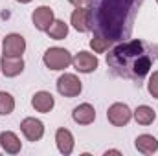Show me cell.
Masks as SVG:
<instances>
[{
  "instance_id": "obj_1",
  "label": "cell",
  "mask_w": 158,
  "mask_h": 156,
  "mask_svg": "<svg viewBox=\"0 0 158 156\" xmlns=\"http://www.w3.org/2000/svg\"><path fill=\"white\" fill-rule=\"evenodd\" d=\"M145 0H90V30L109 42H123L131 37L134 20Z\"/></svg>"
},
{
  "instance_id": "obj_2",
  "label": "cell",
  "mask_w": 158,
  "mask_h": 156,
  "mask_svg": "<svg viewBox=\"0 0 158 156\" xmlns=\"http://www.w3.org/2000/svg\"><path fill=\"white\" fill-rule=\"evenodd\" d=\"M158 61V44L147 40H123L107 53V66L112 76L142 81Z\"/></svg>"
},
{
  "instance_id": "obj_3",
  "label": "cell",
  "mask_w": 158,
  "mask_h": 156,
  "mask_svg": "<svg viewBox=\"0 0 158 156\" xmlns=\"http://www.w3.org/2000/svg\"><path fill=\"white\" fill-rule=\"evenodd\" d=\"M42 61H44L46 68H50V70H64L72 64V55L68 50L55 46V48L46 50Z\"/></svg>"
},
{
  "instance_id": "obj_4",
  "label": "cell",
  "mask_w": 158,
  "mask_h": 156,
  "mask_svg": "<svg viewBox=\"0 0 158 156\" xmlns=\"http://www.w3.org/2000/svg\"><path fill=\"white\" fill-rule=\"evenodd\" d=\"M81 90H83V84L74 74H63L57 79V92L64 97H76L81 94Z\"/></svg>"
},
{
  "instance_id": "obj_5",
  "label": "cell",
  "mask_w": 158,
  "mask_h": 156,
  "mask_svg": "<svg viewBox=\"0 0 158 156\" xmlns=\"http://www.w3.org/2000/svg\"><path fill=\"white\" fill-rule=\"evenodd\" d=\"M131 117H132V112H131V109L125 103H114L107 110V119L114 127H125L131 121Z\"/></svg>"
},
{
  "instance_id": "obj_6",
  "label": "cell",
  "mask_w": 158,
  "mask_h": 156,
  "mask_svg": "<svg viewBox=\"0 0 158 156\" xmlns=\"http://www.w3.org/2000/svg\"><path fill=\"white\" fill-rule=\"evenodd\" d=\"M2 46H4V55H7V57H22V53L26 50V40L19 33H9V35H6Z\"/></svg>"
},
{
  "instance_id": "obj_7",
  "label": "cell",
  "mask_w": 158,
  "mask_h": 156,
  "mask_svg": "<svg viewBox=\"0 0 158 156\" xmlns=\"http://www.w3.org/2000/svg\"><path fill=\"white\" fill-rule=\"evenodd\" d=\"M20 130H22V134L26 136L28 142H39L40 138L44 136V125H42L40 119H35V117H26V119H22Z\"/></svg>"
},
{
  "instance_id": "obj_8",
  "label": "cell",
  "mask_w": 158,
  "mask_h": 156,
  "mask_svg": "<svg viewBox=\"0 0 158 156\" xmlns=\"http://www.w3.org/2000/svg\"><path fill=\"white\" fill-rule=\"evenodd\" d=\"M72 64H74V68L77 72H81V74H92L98 68L99 61H98L96 55H92L88 51H79L76 57H72Z\"/></svg>"
},
{
  "instance_id": "obj_9",
  "label": "cell",
  "mask_w": 158,
  "mask_h": 156,
  "mask_svg": "<svg viewBox=\"0 0 158 156\" xmlns=\"http://www.w3.org/2000/svg\"><path fill=\"white\" fill-rule=\"evenodd\" d=\"M31 20H33V24H35V28H37L39 31H46V30L50 28V24L55 20V18H53V9L48 7V6H39V7L33 11Z\"/></svg>"
},
{
  "instance_id": "obj_10",
  "label": "cell",
  "mask_w": 158,
  "mask_h": 156,
  "mask_svg": "<svg viewBox=\"0 0 158 156\" xmlns=\"http://www.w3.org/2000/svg\"><path fill=\"white\" fill-rule=\"evenodd\" d=\"M0 68H2V74L6 77H17L24 70V61H22V57H7V55H2Z\"/></svg>"
},
{
  "instance_id": "obj_11",
  "label": "cell",
  "mask_w": 158,
  "mask_h": 156,
  "mask_svg": "<svg viewBox=\"0 0 158 156\" xmlns=\"http://www.w3.org/2000/svg\"><path fill=\"white\" fill-rule=\"evenodd\" d=\"M72 117L77 125H90L94 119H96V110L90 103H81L79 107L74 109L72 112Z\"/></svg>"
},
{
  "instance_id": "obj_12",
  "label": "cell",
  "mask_w": 158,
  "mask_h": 156,
  "mask_svg": "<svg viewBox=\"0 0 158 156\" xmlns=\"http://www.w3.org/2000/svg\"><path fill=\"white\" fill-rule=\"evenodd\" d=\"M53 105H55L53 96H52L50 92H44V90L37 92V94L33 96V99H31V107H33L37 112H42V114L50 112V110L53 109Z\"/></svg>"
},
{
  "instance_id": "obj_13",
  "label": "cell",
  "mask_w": 158,
  "mask_h": 156,
  "mask_svg": "<svg viewBox=\"0 0 158 156\" xmlns=\"http://www.w3.org/2000/svg\"><path fill=\"white\" fill-rule=\"evenodd\" d=\"M55 143L61 154H70L74 151V136L68 129H57L55 132Z\"/></svg>"
},
{
  "instance_id": "obj_14",
  "label": "cell",
  "mask_w": 158,
  "mask_h": 156,
  "mask_svg": "<svg viewBox=\"0 0 158 156\" xmlns=\"http://www.w3.org/2000/svg\"><path fill=\"white\" fill-rule=\"evenodd\" d=\"M70 20H72V26L77 31H81V33L90 31V13H88V7H77V9H74Z\"/></svg>"
},
{
  "instance_id": "obj_15",
  "label": "cell",
  "mask_w": 158,
  "mask_h": 156,
  "mask_svg": "<svg viewBox=\"0 0 158 156\" xmlns=\"http://www.w3.org/2000/svg\"><path fill=\"white\" fill-rule=\"evenodd\" d=\"M0 145H2V149H4L6 153H9V154H17V153H20V147H22L19 136H17L15 132H11V130H4V132H0Z\"/></svg>"
},
{
  "instance_id": "obj_16",
  "label": "cell",
  "mask_w": 158,
  "mask_h": 156,
  "mask_svg": "<svg viewBox=\"0 0 158 156\" xmlns=\"http://www.w3.org/2000/svg\"><path fill=\"white\" fill-rule=\"evenodd\" d=\"M134 147L142 154H153V153L158 151V140L155 136H151V134H140L134 140Z\"/></svg>"
},
{
  "instance_id": "obj_17",
  "label": "cell",
  "mask_w": 158,
  "mask_h": 156,
  "mask_svg": "<svg viewBox=\"0 0 158 156\" xmlns=\"http://www.w3.org/2000/svg\"><path fill=\"white\" fill-rule=\"evenodd\" d=\"M155 117H156V112L151 107H147V105H140L134 110V119H136L138 125H143V127L145 125H151L155 121Z\"/></svg>"
},
{
  "instance_id": "obj_18",
  "label": "cell",
  "mask_w": 158,
  "mask_h": 156,
  "mask_svg": "<svg viewBox=\"0 0 158 156\" xmlns=\"http://www.w3.org/2000/svg\"><path fill=\"white\" fill-rule=\"evenodd\" d=\"M46 33H48L53 40H63L68 35V26H66L63 20H53V22L50 24V28L46 30Z\"/></svg>"
},
{
  "instance_id": "obj_19",
  "label": "cell",
  "mask_w": 158,
  "mask_h": 156,
  "mask_svg": "<svg viewBox=\"0 0 158 156\" xmlns=\"http://www.w3.org/2000/svg\"><path fill=\"white\" fill-rule=\"evenodd\" d=\"M15 110V99L7 92H0V116H7Z\"/></svg>"
},
{
  "instance_id": "obj_20",
  "label": "cell",
  "mask_w": 158,
  "mask_h": 156,
  "mask_svg": "<svg viewBox=\"0 0 158 156\" xmlns=\"http://www.w3.org/2000/svg\"><path fill=\"white\" fill-rule=\"evenodd\" d=\"M110 44H112V42H109V40L103 39V37H98V35H94L92 40H90V46H92V50H94L96 53H103V51H107V50L110 48Z\"/></svg>"
},
{
  "instance_id": "obj_21",
  "label": "cell",
  "mask_w": 158,
  "mask_h": 156,
  "mask_svg": "<svg viewBox=\"0 0 158 156\" xmlns=\"http://www.w3.org/2000/svg\"><path fill=\"white\" fill-rule=\"evenodd\" d=\"M147 90H149V94H151L153 97H156V99H158V70H156V72H153V76L149 77Z\"/></svg>"
},
{
  "instance_id": "obj_22",
  "label": "cell",
  "mask_w": 158,
  "mask_h": 156,
  "mask_svg": "<svg viewBox=\"0 0 158 156\" xmlns=\"http://www.w3.org/2000/svg\"><path fill=\"white\" fill-rule=\"evenodd\" d=\"M72 6H76V7H85L86 4H90V0H68Z\"/></svg>"
},
{
  "instance_id": "obj_23",
  "label": "cell",
  "mask_w": 158,
  "mask_h": 156,
  "mask_svg": "<svg viewBox=\"0 0 158 156\" xmlns=\"http://www.w3.org/2000/svg\"><path fill=\"white\" fill-rule=\"evenodd\" d=\"M17 2H20V4H28V2H31V0H17Z\"/></svg>"
},
{
  "instance_id": "obj_24",
  "label": "cell",
  "mask_w": 158,
  "mask_h": 156,
  "mask_svg": "<svg viewBox=\"0 0 158 156\" xmlns=\"http://www.w3.org/2000/svg\"><path fill=\"white\" fill-rule=\"evenodd\" d=\"M156 2H158V0H156Z\"/></svg>"
}]
</instances>
